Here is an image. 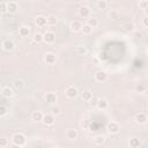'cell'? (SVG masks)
I'll list each match as a JSON object with an SVG mask.
<instances>
[{"label":"cell","mask_w":148,"mask_h":148,"mask_svg":"<svg viewBox=\"0 0 148 148\" xmlns=\"http://www.w3.org/2000/svg\"><path fill=\"white\" fill-rule=\"evenodd\" d=\"M12 143H15L17 146L23 147L27 143V138H25V135L23 133H15L12 136Z\"/></svg>","instance_id":"cell-1"},{"label":"cell","mask_w":148,"mask_h":148,"mask_svg":"<svg viewBox=\"0 0 148 148\" xmlns=\"http://www.w3.org/2000/svg\"><path fill=\"white\" fill-rule=\"evenodd\" d=\"M106 130L110 134H118L120 132V126L116 121H110L106 124Z\"/></svg>","instance_id":"cell-2"},{"label":"cell","mask_w":148,"mask_h":148,"mask_svg":"<svg viewBox=\"0 0 148 148\" xmlns=\"http://www.w3.org/2000/svg\"><path fill=\"white\" fill-rule=\"evenodd\" d=\"M43 36H44V43H46V44H52V43H54V40H56V34L53 32V31H50V30H47V31H45L44 34H43Z\"/></svg>","instance_id":"cell-3"},{"label":"cell","mask_w":148,"mask_h":148,"mask_svg":"<svg viewBox=\"0 0 148 148\" xmlns=\"http://www.w3.org/2000/svg\"><path fill=\"white\" fill-rule=\"evenodd\" d=\"M1 46H2V50L9 52V51H13V50L15 49V43H14L12 39L7 38V39H3V40H2Z\"/></svg>","instance_id":"cell-4"},{"label":"cell","mask_w":148,"mask_h":148,"mask_svg":"<svg viewBox=\"0 0 148 148\" xmlns=\"http://www.w3.org/2000/svg\"><path fill=\"white\" fill-rule=\"evenodd\" d=\"M65 95H66L68 98H75V97L79 95V90H77L76 87H74V86H69V87L66 88V90H65Z\"/></svg>","instance_id":"cell-5"},{"label":"cell","mask_w":148,"mask_h":148,"mask_svg":"<svg viewBox=\"0 0 148 148\" xmlns=\"http://www.w3.org/2000/svg\"><path fill=\"white\" fill-rule=\"evenodd\" d=\"M1 96L5 97V98H10L14 96V90L12 87L9 86H3L1 88Z\"/></svg>","instance_id":"cell-6"},{"label":"cell","mask_w":148,"mask_h":148,"mask_svg":"<svg viewBox=\"0 0 148 148\" xmlns=\"http://www.w3.org/2000/svg\"><path fill=\"white\" fill-rule=\"evenodd\" d=\"M90 14H91V9L88 7V6H81L79 8V15L83 18H89L90 17Z\"/></svg>","instance_id":"cell-7"},{"label":"cell","mask_w":148,"mask_h":148,"mask_svg":"<svg viewBox=\"0 0 148 148\" xmlns=\"http://www.w3.org/2000/svg\"><path fill=\"white\" fill-rule=\"evenodd\" d=\"M7 12L9 14H16L18 12V5L16 1H9L7 2Z\"/></svg>","instance_id":"cell-8"},{"label":"cell","mask_w":148,"mask_h":148,"mask_svg":"<svg viewBox=\"0 0 148 148\" xmlns=\"http://www.w3.org/2000/svg\"><path fill=\"white\" fill-rule=\"evenodd\" d=\"M43 123H44V125H46V126H52V125L56 123V117H54L52 113H46V114H44Z\"/></svg>","instance_id":"cell-9"},{"label":"cell","mask_w":148,"mask_h":148,"mask_svg":"<svg viewBox=\"0 0 148 148\" xmlns=\"http://www.w3.org/2000/svg\"><path fill=\"white\" fill-rule=\"evenodd\" d=\"M57 60V56L56 53L53 52H47L45 56H44V61L47 64V65H53Z\"/></svg>","instance_id":"cell-10"},{"label":"cell","mask_w":148,"mask_h":148,"mask_svg":"<svg viewBox=\"0 0 148 148\" xmlns=\"http://www.w3.org/2000/svg\"><path fill=\"white\" fill-rule=\"evenodd\" d=\"M31 34V29L29 25H21L18 28V35L21 37H29Z\"/></svg>","instance_id":"cell-11"},{"label":"cell","mask_w":148,"mask_h":148,"mask_svg":"<svg viewBox=\"0 0 148 148\" xmlns=\"http://www.w3.org/2000/svg\"><path fill=\"white\" fill-rule=\"evenodd\" d=\"M65 135H66V138H67L68 140H75V139H77V136H79V132H77V130H75V128H68V130L66 131Z\"/></svg>","instance_id":"cell-12"},{"label":"cell","mask_w":148,"mask_h":148,"mask_svg":"<svg viewBox=\"0 0 148 148\" xmlns=\"http://www.w3.org/2000/svg\"><path fill=\"white\" fill-rule=\"evenodd\" d=\"M35 23L38 27H45L47 24V17L44 15H37L35 17Z\"/></svg>","instance_id":"cell-13"},{"label":"cell","mask_w":148,"mask_h":148,"mask_svg":"<svg viewBox=\"0 0 148 148\" xmlns=\"http://www.w3.org/2000/svg\"><path fill=\"white\" fill-rule=\"evenodd\" d=\"M94 76H95V80H96L97 82H104V81H106V79H108V74H106V72H104V71H97Z\"/></svg>","instance_id":"cell-14"},{"label":"cell","mask_w":148,"mask_h":148,"mask_svg":"<svg viewBox=\"0 0 148 148\" xmlns=\"http://www.w3.org/2000/svg\"><path fill=\"white\" fill-rule=\"evenodd\" d=\"M57 98L58 97H57V95L54 92H46L44 95V99H45V102L47 104H54L57 102Z\"/></svg>","instance_id":"cell-15"},{"label":"cell","mask_w":148,"mask_h":148,"mask_svg":"<svg viewBox=\"0 0 148 148\" xmlns=\"http://www.w3.org/2000/svg\"><path fill=\"white\" fill-rule=\"evenodd\" d=\"M134 119H135V121L138 124H146L147 120H148V117H147V114L145 112H139V113L135 114Z\"/></svg>","instance_id":"cell-16"},{"label":"cell","mask_w":148,"mask_h":148,"mask_svg":"<svg viewBox=\"0 0 148 148\" xmlns=\"http://www.w3.org/2000/svg\"><path fill=\"white\" fill-rule=\"evenodd\" d=\"M69 29H71V31H73V32H79V31H81V29H82V23L79 22V21H72V22L69 23Z\"/></svg>","instance_id":"cell-17"},{"label":"cell","mask_w":148,"mask_h":148,"mask_svg":"<svg viewBox=\"0 0 148 148\" xmlns=\"http://www.w3.org/2000/svg\"><path fill=\"white\" fill-rule=\"evenodd\" d=\"M43 118H44V114H43L42 111L36 110V111H32L31 112V119L34 121H43Z\"/></svg>","instance_id":"cell-18"},{"label":"cell","mask_w":148,"mask_h":148,"mask_svg":"<svg viewBox=\"0 0 148 148\" xmlns=\"http://www.w3.org/2000/svg\"><path fill=\"white\" fill-rule=\"evenodd\" d=\"M128 146H130V148H140L141 147V140L138 138H130Z\"/></svg>","instance_id":"cell-19"},{"label":"cell","mask_w":148,"mask_h":148,"mask_svg":"<svg viewBox=\"0 0 148 148\" xmlns=\"http://www.w3.org/2000/svg\"><path fill=\"white\" fill-rule=\"evenodd\" d=\"M96 106H97L99 110H106V109L109 108V101H108L106 98H99Z\"/></svg>","instance_id":"cell-20"},{"label":"cell","mask_w":148,"mask_h":148,"mask_svg":"<svg viewBox=\"0 0 148 148\" xmlns=\"http://www.w3.org/2000/svg\"><path fill=\"white\" fill-rule=\"evenodd\" d=\"M81 98H82V101L89 102L92 98V92L89 91V90H84L83 92H81Z\"/></svg>","instance_id":"cell-21"},{"label":"cell","mask_w":148,"mask_h":148,"mask_svg":"<svg viewBox=\"0 0 148 148\" xmlns=\"http://www.w3.org/2000/svg\"><path fill=\"white\" fill-rule=\"evenodd\" d=\"M81 32H82L83 35H90V34L92 32V28H91L88 23H83V24H82Z\"/></svg>","instance_id":"cell-22"},{"label":"cell","mask_w":148,"mask_h":148,"mask_svg":"<svg viewBox=\"0 0 148 148\" xmlns=\"http://www.w3.org/2000/svg\"><path fill=\"white\" fill-rule=\"evenodd\" d=\"M13 86H14V88H16V89L21 90V89H23V88H24L25 83H24V81H23V80H21V79H16V80L13 82Z\"/></svg>","instance_id":"cell-23"},{"label":"cell","mask_w":148,"mask_h":148,"mask_svg":"<svg viewBox=\"0 0 148 148\" xmlns=\"http://www.w3.org/2000/svg\"><path fill=\"white\" fill-rule=\"evenodd\" d=\"M105 142V136L104 135H96L95 138H94V143L96 145V146H102L103 143Z\"/></svg>","instance_id":"cell-24"},{"label":"cell","mask_w":148,"mask_h":148,"mask_svg":"<svg viewBox=\"0 0 148 148\" xmlns=\"http://www.w3.org/2000/svg\"><path fill=\"white\" fill-rule=\"evenodd\" d=\"M74 51H75V53L79 54V56H84V54L88 53V49H87L86 46H76Z\"/></svg>","instance_id":"cell-25"},{"label":"cell","mask_w":148,"mask_h":148,"mask_svg":"<svg viewBox=\"0 0 148 148\" xmlns=\"http://www.w3.org/2000/svg\"><path fill=\"white\" fill-rule=\"evenodd\" d=\"M146 89H147V87H146V84H143V83H136L135 87H134L135 92H139V94H143V92L146 91Z\"/></svg>","instance_id":"cell-26"},{"label":"cell","mask_w":148,"mask_h":148,"mask_svg":"<svg viewBox=\"0 0 148 148\" xmlns=\"http://www.w3.org/2000/svg\"><path fill=\"white\" fill-rule=\"evenodd\" d=\"M32 40L35 42V43H42L43 40H44V36H43V34H40V32H36V34H34V36H32Z\"/></svg>","instance_id":"cell-27"},{"label":"cell","mask_w":148,"mask_h":148,"mask_svg":"<svg viewBox=\"0 0 148 148\" xmlns=\"http://www.w3.org/2000/svg\"><path fill=\"white\" fill-rule=\"evenodd\" d=\"M96 6H97L98 9H106L108 6H109V2L106 0H98L96 2Z\"/></svg>","instance_id":"cell-28"},{"label":"cell","mask_w":148,"mask_h":148,"mask_svg":"<svg viewBox=\"0 0 148 148\" xmlns=\"http://www.w3.org/2000/svg\"><path fill=\"white\" fill-rule=\"evenodd\" d=\"M87 23H88L92 29L98 27V20H97L96 17H92V16H90V17L88 18V22H87Z\"/></svg>","instance_id":"cell-29"},{"label":"cell","mask_w":148,"mask_h":148,"mask_svg":"<svg viewBox=\"0 0 148 148\" xmlns=\"http://www.w3.org/2000/svg\"><path fill=\"white\" fill-rule=\"evenodd\" d=\"M58 22V18L56 15H49L47 16V24L49 25H56Z\"/></svg>","instance_id":"cell-30"},{"label":"cell","mask_w":148,"mask_h":148,"mask_svg":"<svg viewBox=\"0 0 148 148\" xmlns=\"http://www.w3.org/2000/svg\"><path fill=\"white\" fill-rule=\"evenodd\" d=\"M9 112V109L6 106V105H0V117H5L7 113Z\"/></svg>","instance_id":"cell-31"},{"label":"cell","mask_w":148,"mask_h":148,"mask_svg":"<svg viewBox=\"0 0 148 148\" xmlns=\"http://www.w3.org/2000/svg\"><path fill=\"white\" fill-rule=\"evenodd\" d=\"M60 112H61V109H60L59 106H52L51 113H52L53 116H58V114H60Z\"/></svg>","instance_id":"cell-32"},{"label":"cell","mask_w":148,"mask_h":148,"mask_svg":"<svg viewBox=\"0 0 148 148\" xmlns=\"http://www.w3.org/2000/svg\"><path fill=\"white\" fill-rule=\"evenodd\" d=\"M139 7L141 8V9H146V8H148V0H141V1H139Z\"/></svg>","instance_id":"cell-33"},{"label":"cell","mask_w":148,"mask_h":148,"mask_svg":"<svg viewBox=\"0 0 148 148\" xmlns=\"http://www.w3.org/2000/svg\"><path fill=\"white\" fill-rule=\"evenodd\" d=\"M98 99H99L98 97L92 96V98H91V99H90L88 103H89V105H91V106H96V105H97V103H98Z\"/></svg>","instance_id":"cell-34"},{"label":"cell","mask_w":148,"mask_h":148,"mask_svg":"<svg viewBox=\"0 0 148 148\" xmlns=\"http://www.w3.org/2000/svg\"><path fill=\"white\" fill-rule=\"evenodd\" d=\"M125 30L126 31H134L135 30V25L133 23H127V24H125Z\"/></svg>","instance_id":"cell-35"},{"label":"cell","mask_w":148,"mask_h":148,"mask_svg":"<svg viewBox=\"0 0 148 148\" xmlns=\"http://www.w3.org/2000/svg\"><path fill=\"white\" fill-rule=\"evenodd\" d=\"M0 10L1 13H6L7 12V2H0Z\"/></svg>","instance_id":"cell-36"},{"label":"cell","mask_w":148,"mask_h":148,"mask_svg":"<svg viewBox=\"0 0 148 148\" xmlns=\"http://www.w3.org/2000/svg\"><path fill=\"white\" fill-rule=\"evenodd\" d=\"M0 146H1V147H7V146H8V139L1 138V139H0Z\"/></svg>","instance_id":"cell-37"},{"label":"cell","mask_w":148,"mask_h":148,"mask_svg":"<svg viewBox=\"0 0 148 148\" xmlns=\"http://www.w3.org/2000/svg\"><path fill=\"white\" fill-rule=\"evenodd\" d=\"M89 125H90V124H89L88 120H83V121L81 123V126L84 127V128H89Z\"/></svg>","instance_id":"cell-38"},{"label":"cell","mask_w":148,"mask_h":148,"mask_svg":"<svg viewBox=\"0 0 148 148\" xmlns=\"http://www.w3.org/2000/svg\"><path fill=\"white\" fill-rule=\"evenodd\" d=\"M142 24H143V27L148 28V16H146V17L142 20Z\"/></svg>","instance_id":"cell-39"},{"label":"cell","mask_w":148,"mask_h":148,"mask_svg":"<svg viewBox=\"0 0 148 148\" xmlns=\"http://www.w3.org/2000/svg\"><path fill=\"white\" fill-rule=\"evenodd\" d=\"M9 148H22L21 146H17V145H15V143H10L9 145Z\"/></svg>","instance_id":"cell-40"},{"label":"cell","mask_w":148,"mask_h":148,"mask_svg":"<svg viewBox=\"0 0 148 148\" xmlns=\"http://www.w3.org/2000/svg\"><path fill=\"white\" fill-rule=\"evenodd\" d=\"M92 61H94V62H95L96 65L98 64V59H97V58H92Z\"/></svg>","instance_id":"cell-41"},{"label":"cell","mask_w":148,"mask_h":148,"mask_svg":"<svg viewBox=\"0 0 148 148\" xmlns=\"http://www.w3.org/2000/svg\"><path fill=\"white\" fill-rule=\"evenodd\" d=\"M145 13H146V14H147V16H148V8H146V9H145Z\"/></svg>","instance_id":"cell-42"},{"label":"cell","mask_w":148,"mask_h":148,"mask_svg":"<svg viewBox=\"0 0 148 148\" xmlns=\"http://www.w3.org/2000/svg\"><path fill=\"white\" fill-rule=\"evenodd\" d=\"M146 52H147V53H148V47H147V49H146Z\"/></svg>","instance_id":"cell-43"},{"label":"cell","mask_w":148,"mask_h":148,"mask_svg":"<svg viewBox=\"0 0 148 148\" xmlns=\"http://www.w3.org/2000/svg\"><path fill=\"white\" fill-rule=\"evenodd\" d=\"M147 110H148V105H147Z\"/></svg>","instance_id":"cell-44"},{"label":"cell","mask_w":148,"mask_h":148,"mask_svg":"<svg viewBox=\"0 0 148 148\" xmlns=\"http://www.w3.org/2000/svg\"><path fill=\"white\" fill-rule=\"evenodd\" d=\"M53 148H56V147H53Z\"/></svg>","instance_id":"cell-45"}]
</instances>
